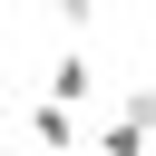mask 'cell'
Masks as SVG:
<instances>
[{
	"label": "cell",
	"instance_id": "cell-1",
	"mask_svg": "<svg viewBox=\"0 0 156 156\" xmlns=\"http://www.w3.org/2000/svg\"><path fill=\"white\" fill-rule=\"evenodd\" d=\"M78 136H88V127H78V107H58V98H39V107H29V146H39V156H78Z\"/></svg>",
	"mask_w": 156,
	"mask_h": 156
},
{
	"label": "cell",
	"instance_id": "cell-3",
	"mask_svg": "<svg viewBox=\"0 0 156 156\" xmlns=\"http://www.w3.org/2000/svg\"><path fill=\"white\" fill-rule=\"evenodd\" d=\"M146 146H156V136H146V127H127V117H107V127H98V156H146Z\"/></svg>",
	"mask_w": 156,
	"mask_h": 156
},
{
	"label": "cell",
	"instance_id": "cell-2",
	"mask_svg": "<svg viewBox=\"0 0 156 156\" xmlns=\"http://www.w3.org/2000/svg\"><path fill=\"white\" fill-rule=\"evenodd\" d=\"M49 98H58V107H88V98H98V58H88V49H58V58H49Z\"/></svg>",
	"mask_w": 156,
	"mask_h": 156
},
{
	"label": "cell",
	"instance_id": "cell-4",
	"mask_svg": "<svg viewBox=\"0 0 156 156\" xmlns=\"http://www.w3.org/2000/svg\"><path fill=\"white\" fill-rule=\"evenodd\" d=\"M117 117H127V127H146V136H156V78H146V88H127V107H117Z\"/></svg>",
	"mask_w": 156,
	"mask_h": 156
},
{
	"label": "cell",
	"instance_id": "cell-5",
	"mask_svg": "<svg viewBox=\"0 0 156 156\" xmlns=\"http://www.w3.org/2000/svg\"><path fill=\"white\" fill-rule=\"evenodd\" d=\"M49 10H58V20H68V29H78V20H88V10H98V0H49Z\"/></svg>",
	"mask_w": 156,
	"mask_h": 156
}]
</instances>
